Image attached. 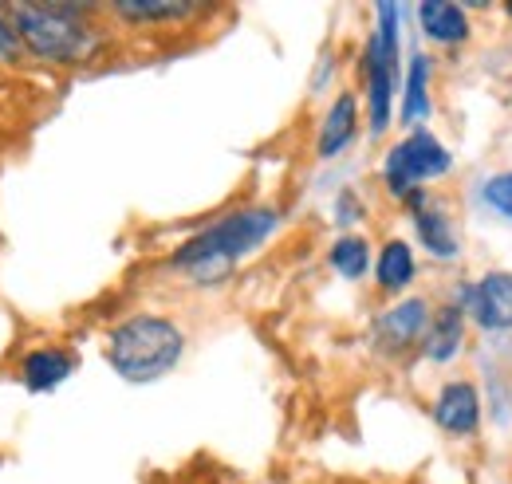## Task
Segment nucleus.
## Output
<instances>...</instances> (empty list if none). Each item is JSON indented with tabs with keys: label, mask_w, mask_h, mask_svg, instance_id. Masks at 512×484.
I'll return each mask as SVG.
<instances>
[{
	"label": "nucleus",
	"mask_w": 512,
	"mask_h": 484,
	"mask_svg": "<svg viewBox=\"0 0 512 484\" xmlns=\"http://www.w3.org/2000/svg\"><path fill=\"white\" fill-rule=\"evenodd\" d=\"M280 229V213L272 205H249L237 213H225L221 221L205 225L197 237L182 244L170 256V268L182 272L193 284H225L233 276V268L256 252L260 244L268 241Z\"/></svg>",
	"instance_id": "nucleus-1"
},
{
	"label": "nucleus",
	"mask_w": 512,
	"mask_h": 484,
	"mask_svg": "<svg viewBox=\"0 0 512 484\" xmlns=\"http://www.w3.org/2000/svg\"><path fill=\"white\" fill-rule=\"evenodd\" d=\"M95 4H12L8 20L36 60L48 63H87L99 56L103 32L87 20Z\"/></svg>",
	"instance_id": "nucleus-2"
},
{
	"label": "nucleus",
	"mask_w": 512,
	"mask_h": 484,
	"mask_svg": "<svg viewBox=\"0 0 512 484\" xmlns=\"http://www.w3.org/2000/svg\"><path fill=\"white\" fill-rule=\"evenodd\" d=\"M186 355V331L166 315H130L107 335V363L127 382H158Z\"/></svg>",
	"instance_id": "nucleus-3"
},
{
	"label": "nucleus",
	"mask_w": 512,
	"mask_h": 484,
	"mask_svg": "<svg viewBox=\"0 0 512 484\" xmlns=\"http://www.w3.org/2000/svg\"><path fill=\"white\" fill-rule=\"evenodd\" d=\"M375 32L363 44V87H367V126L375 138H383L390 122L398 119V95H402V8L379 4L375 8Z\"/></svg>",
	"instance_id": "nucleus-4"
},
{
	"label": "nucleus",
	"mask_w": 512,
	"mask_h": 484,
	"mask_svg": "<svg viewBox=\"0 0 512 484\" xmlns=\"http://www.w3.org/2000/svg\"><path fill=\"white\" fill-rule=\"evenodd\" d=\"M453 170V154L449 146L430 130H406V138H398L383 158V185L394 201H410L418 193H426L434 182H442Z\"/></svg>",
	"instance_id": "nucleus-5"
},
{
	"label": "nucleus",
	"mask_w": 512,
	"mask_h": 484,
	"mask_svg": "<svg viewBox=\"0 0 512 484\" xmlns=\"http://www.w3.org/2000/svg\"><path fill=\"white\" fill-rule=\"evenodd\" d=\"M434 303L426 296H402L390 307H383L371 323V343L386 359H406L410 351H422L426 327H430Z\"/></svg>",
	"instance_id": "nucleus-6"
},
{
	"label": "nucleus",
	"mask_w": 512,
	"mask_h": 484,
	"mask_svg": "<svg viewBox=\"0 0 512 484\" xmlns=\"http://www.w3.org/2000/svg\"><path fill=\"white\" fill-rule=\"evenodd\" d=\"M406 209H410V221H414L418 244H422V248H426L434 260H442V264L461 260L465 241H461L457 217L449 213V205L442 201V197H434V193L426 189V193L410 197V201H406Z\"/></svg>",
	"instance_id": "nucleus-7"
},
{
	"label": "nucleus",
	"mask_w": 512,
	"mask_h": 484,
	"mask_svg": "<svg viewBox=\"0 0 512 484\" xmlns=\"http://www.w3.org/2000/svg\"><path fill=\"white\" fill-rule=\"evenodd\" d=\"M465 311H469V323H473L481 335H512V272L509 268H493V272H481L477 280H469Z\"/></svg>",
	"instance_id": "nucleus-8"
},
{
	"label": "nucleus",
	"mask_w": 512,
	"mask_h": 484,
	"mask_svg": "<svg viewBox=\"0 0 512 484\" xmlns=\"http://www.w3.org/2000/svg\"><path fill=\"white\" fill-rule=\"evenodd\" d=\"M481 390H477V382L473 378H449L438 386V394H434V406H430V414H434V425L449 433V437H477V429H481V418H485V410H481Z\"/></svg>",
	"instance_id": "nucleus-9"
},
{
	"label": "nucleus",
	"mask_w": 512,
	"mask_h": 484,
	"mask_svg": "<svg viewBox=\"0 0 512 484\" xmlns=\"http://www.w3.org/2000/svg\"><path fill=\"white\" fill-rule=\"evenodd\" d=\"M469 311L461 303L442 300L434 303V315H430V327H426V339H422V359L426 363H457L469 347Z\"/></svg>",
	"instance_id": "nucleus-10"
},
{
	"label": "nucleus",
	"mask_w": 512,
	"mask_h": 484,
	"mask_svg": "<svg viewBox=\"0 0 512 484\" xmlns=\"http://www.w3.org/2000/svg\"><path fill=\"white\" fill-rule=\"evenodd\" d=\"M430 83H434V60L426 52H414L402 71V95H398V122L406 130H422L434 115V99H430Z\"/></svg>",
	"instance_id": "nucleus-11"
},
{
	"label": "nucleus",
	"mask_w": 512,
	"mask_h": 484,
	"mask_svg": "<svg viewBox=\"0 0 512 484\" xmlns=\"http://www.w3.org/2000/svg\"><path fill=\"white\" fill-rule=\"evenodd\" d=\"M418 28L438 48H465L473 40L469 8L453 4V0H426V4H418Z\"/></svg>",
	"instance_id": "nucleus-12"
},
{
	"label": "nucleus",
	"mask_w": 512,
	"mask_h": 484,
	"mask_svg": "<svg viewBox=\"0 0 512 484\" xmlns=\"http://www.w3.org/2000/svg\"><path fill=\"white\" fill-rule=\"evenodd\" d=\"M414 280H418L414 248H410V241H402V237H390L379 248V256H375V284H379V292L402 300V292H410Z\"/></svg>",
	"instance_id": "nucleus-13"
},
{
	"label": "nucleus",
	"mask_w": 512,
	"mask_h": 484,
	"mask_svg": "<svg viewBox=\"0 0 512 484\" xmlns=\"http://www.w3.org/2000/svg\"><path fill=\"white\" fill-rule=\"evenodd\" d=\"M355 134H359V99H355L351 91H343V95L327 107V119H323L320 138H316V154H320L323 162L339 158V154L355 142Z\"/></svg>",
	"instance_id": "nucleus-14"
},
{
	"label": "nucleus",
	"mask_w": 512,
	"mask_h": 484,
	"mask_svg": "<svg viewBox=\"0 0 512 484\" xmlns=\"http://www.w3.org/2000/svg\"><path fill=\"white\" fill-rule=\"evenodd\" d=\"M71 370H75V355L64 351V347H40V351H32V355L20 363L24 386H28V390H36V394L56 390L60 382L71 378Z\"/></svg>",
	"instance_id": "nucleus-15"
},
{
	"label": "nucleus",
	"mask_w": 512,
	"mask_h": 484,
	"mask_svg": "<svg viewBox=\"0 0 512 484\" xmlns=\"http://www.w3.org/2000/svg\"><path fill=\"white\" fill-rule=\"evenodd\" d=\"M111 12L123 16L127 24H182L201 12V4H193V0H123Z\"/></svg>",
	"instance_id": "nucleus-16"
},
{
	"label": "nucleus",
	"mask_w": 512,
	"mask_h": 484,
	"mask_svg": "<svg viewBox=\"0 0 512 484\" xmlns=\"http://www.w3.org/2000/svg\"><path fill=\"white\" fill-rule=\"evenodd\" d=\"M327 264H331V272L343 276V280H363L367 272H375L371 241L359 237V233H343V237H335L331 248H327Z\"/></svg>",
	"instance_id": "nucleus-17"
},
{
	"label": "nucleus",
	"mask_w": 512,
	"mask_h": 484,
	"mask_svg": "<svg viewBox=\"0 0 512 484\" xmlns=\"http://www.w3.org/2000/svg\"><path fill=\"white\" fill-rule=\"evenodd\" d=\"M477 205L501 221H512V170H497V174H485L477 182Z\"/></svg>",
	"instance_id": "nucleus-18"
},
{
	"label": "nucleus",
	"mask_w": 512,
	"mask_h": 484,
	"mask_svg": "<svg viewBox=\"0 0 512 484\" xmlns=\"http://www.w3.org/2000/svg\"><path fill=\"white\" fill-rule=\"evenodd\" d=\"M24 52V44H20V36H16V28H12V20L0 12V60H16Z\"/></svg>",
	"instance_id": "nucleus-19"
},
{
	"label": "nucleus",
	"mask_w": 512,
	"mask_h": 484,
	"mask_svg": "<svg viewBox=\"0 0 512 484\" xmlns=\"http://www.w3.org/2000/svg\"><path fill=\"white\" fill-rule=\"evenodd\" d=\"M363 217V205L355 201V193H339V201H335V221L339 225H355Z\"/></svg>",
	"instance_id": "nucleus-20"
},
{
	"label": "nucleus",
	"mask_w": 512,
	"mask_h": 484,
	"mask_svg": "<svg viewBox=\"0 0 512 484\" xmlns=\"http://www.w3.org/2000/svg\"><path fill=\"white\" fill-rule=\"evenodd\" d=\"M501 8H505V16H509V20H512V0H505V4H501Z\"/></svg>",
	"instance_id": "nucleus-21"
}]
</instances>
